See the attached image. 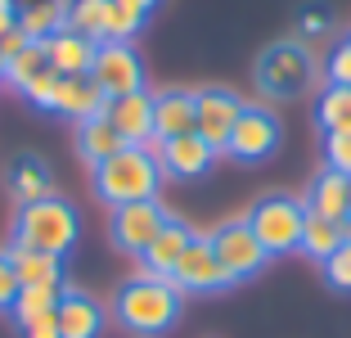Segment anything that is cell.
I'll return each instance as SVG.
<instances>
[{
  "label": "cell",
  "instance_id": "9",
  "mask_svg": "<svg viewBox=\"0 0 351 338\" xmlns=\"http://www.w3.org/2000/svg\"><path fill=\"white\" fill-rule=\"evenodd\" d=\"M239 113H243V100H239L234 91H226V86H203V91H194V131L212 144V154H226Z\"/></svg>",
  "mask_w": 351,
  "mask_h": 338
},
{
  "label": "cell",
  "instance_id": "38",
  "mask_svg": "<svg viewBox=\"0 0 351 338\" xmlns=\"http://www.w3.org/2000/svg\"><path fill=\"white\" fill-rule=\"evenodd\" d=\"M14 23H19V14H14V0H0V32L14 27Z\"/></svg>",
  "mask_w": 351,
  "mask_h": 338
},
{
  "label": "cell",
  "instance_id": "8",
  "mask_svg": "<svg viewBox=\"0 0 351 338\" xmlns=\"http://www.w3.org/2000/svg\"><path fill=\"white\" fill-rule=\"evenodd\" d=\"M275 149H279V117L266 104H243L234 131H230L226 154L239 158V163H266Z\"/></svg>",
  "mask_w": 351,
  "mask_h": 338
},
{
  "label": "cell",
  "instance_id": "36",
  "mask_svg": "<svg viewBox=\"0 0 351 338\" xmlns=\"http://www.w3.org/2000/svg\"><path fill=\"white\" fill-rule=\"evenodd\" d=\"M19 334H23V338H63V334H59V316H54V311H45V316L19 325Z\"/></svg>",
  "mask_w": 351,
  "mask_h": 338
},
{
  "label": "cell",
  "instance_id": "27",
  "mask_svg": "<svg viewBox=\"0 0 351 338\" xmlns=\"http://www.w3.org/2000/svg\"><path fill=\"white\" fill-rule=\"evenodd\" d=\"M104 14H108V0H68L63 27L82 32V36H90V41H104Z\"/></svg>",
  "mask_w": 351,
  "mask_h": 338
},
{
  "label": "cell",
  "instance_id": "37",
  "mask_svg": "<svg viewBox=\"0 0 351 338\" xmlns=\"http://www.w3.org/2000/svg\"><path fill=\"white\" fill-rule=\"evenodd\" d=\"M27 45H32V36H27V32L19 27V23L0 32V59H14V54H23Z\"/></svg>",
  "mask_w": 351,
  "mask_h": 338
},
{
  "label": "cell",
  "instance_id": "17",
  "mask_svg": "<svg viewBox=\"0 0 351 338\" xmlns=\"http://www.w3.org/2000/svg\"><path fill=\"white\" fill-rule=\"evenodd\" d=\"M306 212H315V216H329V221H342L347 225V216H351V176H342V172H329L324 167L315 181H311V190H306Z\"/></svg>",
  "mask_w": 351,
  "mask_h": 338
},
{
  "label": "cell",
  "instance_id": "10",
  "mask_svg": "<svg viewBox=\"0 0 351 338\" xmlns=\"http://www.w3.org/2000/svg\"><path fill=\"white\" fill-rule=\"evenodd\" d=\"M167 225V207L158 199H145V203H126L113 207V221H108V239H113L122 253L145 257V248L158 239V230Z\"/></svg>",
  "mask_w": 351,
  "mask_h": 338
},
{
  "label": "cell",
  "instance_id": "18",
  "mask_svg": "<svg viewBox=\"0 0 351 338\" xmlns=\"http://www.w3.org/2000/svg\"><path fill=\"white\" fill-rule=\"evenodd\" d=\"M194 244V230H189L185 221H176V216H167V225L158 230V239L145 248V275H162V280H171V271H176V262L185 257V248Z\"/></svg>",
  "mask_w": 351,
  "mask_h": 338
},
{
  "label": "cell",
  "instance_id": "23",
  "mask_svg": "<svg viewBox=\"0 0 351 338\" xmlns=\"http://www.w3.org/2000/svg\"><path fill=\"white\" fill-rule=\"evenodd\" d=\"M347 244V230L342 221H329V216H315L306 212V225H302V253L315 257V262H329L338 248Z\"/></svg>",
  "mask_w": 351,
  "mask_h": 338
},
{
  "label": "cell",
  "instance_id": "21",
  "mask_svg": "<svg viewBox=\"0 0 351 338\" xmlns=\"http://www.w3.org/2000/svg\"><path fill=\"white\" fill-rule=\"evenodd\" d=\"M14 14H19V27L27 32L32 41H45V36L63 32L68 0H14Z\"/></svg>",
  "mask_w": 351,
  "mask_h": 338
},
{
  "label": "cell",
  "instance_id": "25",
  "mask_svg": "<svg viewBox=\"0 0 351 338\" xmlns=\"http://www.w3.org/2000/svg\"><path fill=\"white\" fill-rule=\"evenodd\" d=\"M315 122L320 131H351V86H324L320 100H315Z\"/></svg>",
  "mask_w": 351,
  "mask_h": 338
},
{
  "label": "cell",
  "instance_id": "11",
  "mask_svg": "<svg viewBox=\"0 0 351 338\" xmlns=\"http://www.w3.org/2000/svg\"><path fill=\"white\" fill-rule=\"evenodd\" d=\"M171 284L180 289V293H221V289H230L234 280L221 267V257L212 253V239L194 235V244L185 248V257H180L176 271H171Z\"/></svg>",
  "mask_w": 351,
  "mask_h": 338
},
{
  "label": "cell",
  "instance_id": "24",
  "mask_svg": "<svg viewBox=\"0 0 351 338\" xmlns=\"http://www.w3.org/2000/svg\"><path fill=\"white\" fill-rule=\"evenodd\" d=\"M10 262L23 284H63V257L32 253V248H10Z\"/></svg>",
  "mask_w": 351,
  "mask_h": 338
},
{
  "label": "cell",
  "instance_id": "41",
  "mask_svg": "<svg viewBox=\"0 0 351 338\" xmlns=\"http://www.w3.org/2000/svg\"><path fill=\"white\" fill-rule=\"evenodd\" d=\"M0 82H5V59H0Z\"/></svg>",
  "mask_w": 351,
  "mask_h": 338
},
{
  "label": "cell",
  "instance_id": "12",
  "mask_svg": "<svg viewBox=\"0 0 351 338\" xmlns=\"http://www.w3.org/2000/svg\"><path fill=\"white\" fill-rule=\"evenodd\" d=\"M212 158H217L212 144L198 131L162 140V149H158V167H162V176H171V181H194V176H203L207 167H212Z\"/></svg>",
  "mask_w": 351,
  "mask_h": 338
},
{
  "label": "cell",
  "instance_id": "20",
  "mask_svg": "<svg viewBox=\"0 0 351 338\" xmlns=\"http://www.w3.org/2000/svg\"><path fill=\"white\" fill-rule=\"evenodd\" d=\"M54 194V181H50V167L41 163V158L32 154H19L10 163V199L19 207L36 203V199H50Z\"/></svg>",
  "mask_w": 351,
  "mask_h": 338
},
{
  "label": "cell",
  "instance_id": "13",
  "mask_svg": "<svg viewBox=\"0 0 351 338\" xmlns=\"http://www.w3.org/2000/svg\"><path fill=\"white\" fill-rule=\"evenodd\" d=\"M104 117L113 122V131L122 135L126 144H145L149 135H154V95L149 91L117 95V100H108Z\"/></svg>",
  "mask_w": 351,
  "mask_h": 338
},
{
  "label": "cell",
  "instance_id": "7",
  "mask_svg": "<svg viewBox=\"0 0 351 338\" xmlns=\"http://www.w3.org/2000/svg\"><path fill=\"white\" fill-rule=\"evenodd\" d=\"M90 82L99 86L108 100L131 95V91H145V63H140V54L131 50V41H99L95 63H90Z\"/></svg>",
  "mask_w": 351,
  "mask_h": 338
},
{
  "label": "cell",
  "instance_id": "32",
  "mask_svg": "<svg viewBox=\"0 0 351 338\" xmlns=\"http://www.w3.org/2000/svg\"><path fill=\"white\" fill-rule=\"evenodd\" d=\"M324 280H329L333 289H342V293H351V244H342L338 253L324 262Z\"/></svg>",
  "mask_w": 351,
  "mask_h": 338
},
{
  "label": "cell",
  "instance_id": "6",
  "mask_svg": "<svg viewBox=\"0 0 351 338\" xmlns=\"http://www.w3.org/2000/svg\"><path fill=\"white\" fill-rule=\"evenodd\" d=\"M212 253L221 257V267L230 271V280H252V275H261L266 271V262H270V253L261 248V239L248 230V221H221L217 230H212Z\"/></svg>",
  "mask_w": 351,
  "mask_h": 338
},
{
  "label": "cell",
  "instance_id": "5",
  "mask_svg": "<svg viewBox=\"0 0 351 338\" xmlns=\"http://www.w3.org/2000/svg\"><path fill=\"white\" fill-rule=\"evenodd\" d=\"M311 82H315V59L302 41H275L257 59V86L270 100H293L311 91Z\"/></svg>",
  "mask_w": 351,
  "mask_h": 338
},
{
  "label": "cell",
  "instance_id": "35",
  "mask_svg": "<svg viewBox=\"0 0 351 338\" xmlns=\"http://www.w3.org/2000/svg\"><path fill=\"white\" fill-rule=\"evenodd\" d=\"M329 27H333V14L324 10V5H306V10H302V32H306V36H324Z\"/></svg>",
  "mask_w": 351,
  "mask_h": 338
},
{
  "label": "cell",
  "instance_id": "22",
  "mask_svg": "<svg viewBox=\"0 0 351 338\" xmlns=\"http://www.w3.org/2000/svg\"><path fill=\"white\" fill-rule=\"evenodd\" d=\"M77 149H82V158H86L90 167H99L104 158L122 154V149H126V140L113 131V122H108V117H90V122H82V126H77Z\"/></svg>",
  "mask_w": 351,
  "mask_h": 338
},
{
  "label": "cell",
  "instance_id": "4",
  "mask_svg": "<svg viewBox=\"0 0 351 338\" xmlns=\"http://www.w3.org/2000/svg\"><path fill=\"white\" fill-rule=\"evenodd\" d=\"M248 230L261 239V248H266L270 257L275 253H293V248H302V225H306V203L293 194H266L257 199V203L248 207Z\"/></svg>",
  "mask_w": 351,
  "mask_h": 338
},
{
  "label": "cell",
  "instance_id": "15",
  "mask_svg": "<svg viewBox=\"0 0 351 338\" xmlns=\"http://www.w3.org/2000/svg\"><path fill=\"white\" fill-rule=\"evenodd\" d=\"M54 316H59L63 338H99V329H104V307L73 284H63V297H59V307H54Z\"/></svg>",
  "mask_w": 351,
  "mask_h": 338
},
{
  "label": "cell",
  "instance_id": "28",
  "mask_svg": "<svg viewBox=\"0 0 351 338\" xmlns=\"http://www.w3.org/2000/svg\"><path fill=\"white\" fill-rule=\"evenodd\" d=\"M149 14H140L126 0H108V14H104V41H131L135 32L145 27Z\"/></svg>",
  "mask_w": 351,
  "mask_h": 338
},
{
  "label": "cell",
  "instance_id": "33",
  "mask_svg": "<svg viewBox=\"0 0 351 338\" xmlns=\"http://www.w3.org/2000/svg\"><path fill=\"white\" fill-rule=\"evenodd\" d=\"M19 289H23V280H19V271H14V262H10V248H0V311L14 307Z\"/></svg>",
  "mask_w": 351,
  "mask_h": 338
},
{
  "label": "cell",
  "instance_id": "31",
  "mask_svg": "<svg viewBox=\"0 0 351 338\" xmlns=\"http://www.w3.org/2000/svg\"><path fill=\"white\" fill-rule=\"evenodd\" d=\"M324 167L351 176V131H329L324 135Z\"/></svg>",
  "mask_w": 351,
  "mask_h": 338
},
{
  "label": "cell",
  "instance_id": "40",
  "mask_svg": "<svg viewBox=\"0 0 351 338\" xmlns=\"http://www.w3.org/2000/svg\"><path fill=\"white\" fill-rule=\"evenodd\" d=\"M342 230H347V244H351V216H347V225H342Z\"/></svg>",
  "mask_w": 351,
  "mask_h": 338
},
{
  "label": "cell",
  "instance_id": "29",
  "mask_svg": "<svg viewBox=\"0 0 351 338\" xmlns=\"http://www.w3.org/2000/svg\"><path fill=\"white\" fill-rule=\"evenodd\" d=\"M45 68H50V63H45V50H41V41H32L23 54L5 59V82H10V86H19V91H23V86H27L32 77H41Z\"/></svg>",
  "mask_w": 351,
  "mask_h": 338
},
{
  "label": "cell",
  "instance_id": "26",
  "mask_svg": "<svg viewBox=\"0 0 351 338\" xmlns=\"http://www.w3.org/2000/svg\"><path fill=\"white\" fill-rule=\"evenodd\" d=\"M59 297H63V284H23L19 297H14V307H10L14 325H27V320L54 311V307H59Z\"/></svg>",
  "mask_w": 351,
  "mask_h": 338
},
{
  "label": "cell",
  "instance_id": "34",
  "mask_svg": "<svg viewBox=\"0 0 351 338\" xmlns=\"http://www.w3.org/2000/svg\"><path fill=\"white\" fill-rule=\"evenodd\" d=\"M329 82L333 86H351V36H342L338 45H333V54H329Z\"/></svg>",
  "mask_w": 351,
  "mask_h": 338
},
{
  "label": "cell",
  "instance_id": "2",
  "mask_svg": "<svg viewBox=\"0 0 351 338\" xmlns=\"http://www.w3.org/2000/svg\"><path fill=\"white\" fill-rule=\"evenodd\" d=\"M77 235H82V216H77V207L68 203V199L50 194V199H36V203L19 207L14 230H10V248H32V253L63 257L77 244Z\"/></svg>",
  "mask_w": 351,
  "mask_h": 338
},
{
  "label": "cell",
  "instance_id": "30",
  "mask_svg": "<svg viewBox=\"0 0 351 338\" xmlns=\"http://www.w3.org/2000/svg\"><path fill=\"white\" fill-rule=\"evenodd\" d=\"M59 82H63L59 72H54V68H45L41 77H32V82L23 86V95H27V104H32V109L54 113V95H59Z\"/></svg>",
  "mask_w": 351,
  "mask_h": 338
},
{
  "label": "cell",
  "instance_id": "1",
  "mask_svg": "<svg viewBox=\"0 0 351 338\" xmlns=\"http://www.w3.org/2000/svg\"><path fill=\"white\" fill-rule=\"evenodd\" d=\"M180 289L162 275H135L113 293V316L122 320L131 334L158 338L180 320Z\"/></svg>",
  "mask_w": 351,
  "mask_h": 338
},
{
  "label": "cell",
  "instance_id": "19",
  "mask_svg": "<svg viewBox=\"0 0 351 338\" xmlns=\"http://www.w3.org/2000/svg\"><path fill=\"white\" fill-rule=\"evenodd\" d=\"M194 131V91L154 95V140H176Z\"/></svg>",
  "mask_w": 351,
  "mask_h": 338
},
{
  "label": "cell",
  "instance_id": "39",
  "mask_svg": "<svg viewBox=\"0 0 351 338\" xmlns=\"http://www.w3.org/2000/svg\"><path fill=\"white\" fill-rule=\"evenodd\" d=\"M126 5H135L140 14H154V10H158V0H126Z\"/></svg>",
  "mask_w": 351,
  "mask_h": 338
},
{
  "label": "cell",
  "instance_id": "16",
  "mask_svg": "<svg viewBox=\"0 0 351 338\" xmlns=\"http://www.w3.org/2000/svg\"><path fill=\"white\" fill-rule=\"evenodd\" d=\"M104 109H108V95L90 82V72H86V77H63L59 82V95H54V113H59V117H73V122L82 126V122H90V117H104Z\"/></svg>",
  "mask_w": 351,
  "mask_h": 338
},
{
  "label": "cell",
  "instance_id": "3",
  "mask_svg": "<svg viewBox=\"0 0 351 338\" xmlns=\"http://www.w3.org/2000/svg\"><path fill=\"white\" fill-rule=\"evenodd\" d=\"M158 185H162V167H158V158L149 154L145 144H126L122 154L104 158V163L95 167V194L108 207L158 199Z\"/></svg>",
  "mask_w": 351,
  "mask_h": 338
},
{
  "label": "cell",
  "instance_id": "14",
  "mask_svg": "<svg viewBox=\"0 0 351 338\" xmlns=\"http://www.w3.org/2000/svg\"><path fill=\"white\" fill-rule=\"evenodd\" d=\"M45 50V63H50L59 77H86L95 63V50H99V41H90V36H82V32H54V36H45L41 41Z\"/></svg>",
  "mask_w": 351,
  "mask_h": 338
}]
</instances>
